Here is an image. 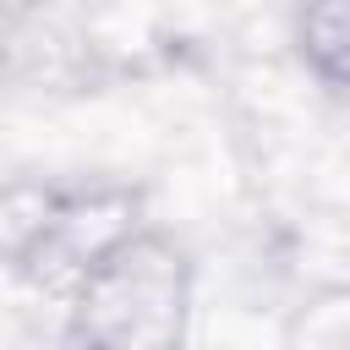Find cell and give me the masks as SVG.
<instances>
[{
    "instance_id": "obj_1",
    "label": "cell",
    "mask_w": 350,
    "mask_h": 350,
    "mask_svg": "<svg viewBox=\"0 0 350 350\" xmlns=\"http://www.w3.org/2000/svg\"><path fill=\"white\" fill-rule=\"evenodd\" d=\"M191 323H197V262L159 224L120 241L66 295L71 350H186Z\"/></svg>"
},
{
    "instance_id": "obj_2",
    "label": "cell",
    "mask_w": 350,
    "mask_h": 350,
    "mask_svg": "<svg viewBox=\"0 0 350 350\" xmlns=\"http://www.w3.org/2000/svg\"><path fill=\"white\" fill-rule=\"evenodd\" d=\"M137 230H148V208H142V191L131 180H115V175H71L66 208H60V224H55V241H49V257H44V268H38L33 284L71 295V284L88 268H98Z\"/></svg>"
},
{
    "instance_id": "obj_3",
    "label": "cell",
    "mask_w": 350,
    "mask_h": 350,
    "mask_svg": "<svg viewBox=\"0 0 350 350\" xmlns=\"http://www.w3.org/2000/svg\"><path fill=\"white\" fill-rule=\"evenodd\" d=\"M71 175H44V170H16L0 180V268L16 279H38L60 208H66Z\"/></svg>"
},
{
    "instance_id": "obj_4",
    "label": "cell",
    "mask_w": 350,
    "mask_h": 350,
    "mask_svg": "<svg viewBox=\"0 0 350 350\" xmlns=\"http://www.w3.org/2000/svg\"><path fill=\"white\" fill-rule=\"evenodd\" d=\"M290 44L306 77L350 93V0H290Z\"/></svg>"
}]
</instances>
